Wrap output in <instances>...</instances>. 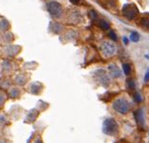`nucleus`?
Instances as JSON below:
<instances>
[{"mask_svg": "<svg viewBox=\"0 0 149 143\" xmlns=\"http://www.w3.org/2000/svg\"><path fill=\"white\" fill-rule=\"evenodd\" d=\"M119 131V126L118 123L116 122L114 119L108 118L104 119L103 123V132L107 135H117Z\"/></svg>", "mask_w": 149, "mask_h": 143, "instance_id": "f257e3e1", "label": "nucleus"}, {"mask_svg": "<svg viewBox=\"0 0 149 143\" xmlns=\"http://www.w3.org/2000/svg\"><path fill=\"white\" fill-rule=\"evenodd\" d=\"M112 107H113V109L116 112L122 114V115H125L130 110V103L126 99L119 98L114 101L113 104H112Z\"/></svg>", "mask_w": 149, "mask_h": 143, "instance_id": "f03ea898", "label": "nucleus"}, {"mask_svg": "<svg viewBox=\"0 0 149 143\" xmlns=\"http://www.w3.org/2000/svg\"><path fill=\"white\" fill-rule=\"evenodd\" d=\"M101 51L105 58H109L116 53L117 51V47H116L115 44L112 42L104 41L101 46Z\"/></svg>", "mask_w": 149, "mask_h": 143, "instance_id": "7ed1b4c3", "label": "nucleus"}, {"mask_svg": "<svg viewBox=\"0 0 149 143\" xmlns=\"http://www.w3.org/2000/svg\"><path fill=\"white\" fill-rule=\"evenodd\" d=\"M123 14L128 20H133L139 15V10L133 4H126L123 8Z\"/></svg>", "mask_w": 149, "mask_h": 143, "instance_id": "20e7f679", "label": "nucleus"}, {"mask_svg": "<svg viewBox=\"0 0 149 143\" xmlns=\"http://www.w3.org/2000/svg\"><path fill=\"white\" fill-rule=\"evenodd\" d=\"M94 77H95L97 82L100 83V84H102L104 87H107L110 83L109 77H108L107 73L104 70H103V69H98V70H96L95 73H94Z\"/></svg>", "mask_w": 149, "mask_h": 143, "instance_id": "39448f33", "label": "nucleus"}, {"mask_svg": "<svg viewBox=\"0 0 149 143\" xmlns=\"http://www.w3.org/2000/svg\"><path fill=\"white\" fill-rule=\"evenodd\" d=\"M49 12L53 16H59L62 13V6L60 3L56 1H50L47 5Z\"/></svg>", "mask_w": 149, "mask_h": 143, "instance_id": "423d86ee", "label": "nucleus"}, {"mask_svg": "<svg viewBox=\"0 0 149 143\" xmlns=\"http://www.w3.org/2000/svg\"><path fill=\"white\" fill-rule=\"evenodd\" d=\"M108 73H109V75L114 79H118L122 77L121 69H120L118 67V65H116L115 64H111L108 65Z\"/></svg>", "mask_w": 149, "mask_h": 143, "instance_id": "0eeeda50", "label": "nucleus"}, {"mask_svg": "<svg viewBox=\"0 0 149 143\" xmlns=\"http://www.w3.org/2000/svg\"><path fill=\"white\" fill-rule=\"evenodd\" d=\"M38 115H39V112L36 109L31 110V111L28 113V115L26 117V118H27L26 121L27 122H33L34 120H36V119H37Z\"/></svg>", "mask_w": 149, "mask_h": 143, "instance_id": "6e6552de", "label": "nucleus"}, {"mask_svg": "<svg viewBox=\"0 0 149 143\" xmlns=\"http://www.w3.org/2000/svg\"><path fill=\"white\" fill-rule=\"evenodd\" d=\"M135 117H136V120L138 124L140 126L143 127L144 126V116H143V111L141 109H139L135 114Z\"/></svg>", "mask_w": 149, "mask_h": 143, "instance_id": "1a4fd4ad", "label": "nucleus"}, {"mask_svg": "<svg viewBox=\"0 0 149 143\" xmlns=\"http://www.w3.org/2000/svg\"><path fill=\"white\" fill-rule=\"evenodd\" d=\"M14 83H15L17 85L22 86V85H24V84L27 83V77L25 76V75H22V74L17 75L15 77V79H14Z\"/></svg>", "mask_w": 149, "mask_h": 143, "instance_id": "9d476101", "label": "nucleus"}, {"mask_svg": "<svg viewBox=\"0 0 149 143\" xmlns=\"http://www.w3.org/2000/svg\"><path fill=\"white\" fill-rule=\"evenodd\" d=\"M10 97L13 99H17L20 97L21 95V90L18 88V87H12L9 91Z\"/></svg>", "mask_w": 149, "mask_h": 143, "instance_id": "9b49d317", "label": "nucleus"}, {"mask_svg": "<svg viewBox=\"0 0 149 143\" xmlns=\"http://www.w3.org/2000/svg\"><path fill=\"white\" fill-rule=\"evenodd\" d=\"M42 90V85L38 83H32L31 85V92L34 95H38Z\"/></svg>", "mask_w": 149, "mask_h": 143, "instance_id": "f8f14e48", "label": "nucleus"}, {"mask_svg": "<svg viewBox=\"0 0 149 143\" xmlns=\"http://www.w3.org/2000/svg\"><path fill=\"white\" fill-rule=\"evenodd\" d=\"M9 123L8 117L4 113H0V127H4Z\"/></svg>", "mask_w": 149, "mask_h": 143, "instance_id": "ddd939ff", "label": "nucleus"}, {"mask_svg": "<svg viewBox=\"0 0 149 143\" xmlns=\"http://www.w3.org/2000/svg\"><path fill=\"white\" fill-rule=\"evenodd\" d=\"M99 27L102 28V30L107 31V30H108V28H109L110 25H109V23H108L107 21H105V20H104V19H102V20L99 21Z\"/></svg>", "mask_w": 149, "mask_h": 143, "instance_id": "4468645a", "label": "nucleus"}, {"mask_svg": "<svg viewBox=\"0 0 149 143\" xmlns=\"http://www.w3.org/2000/svg\"><path fill=\"white\" fill-rule=\"evenodd\" d=\"M141 25L143 26V28H149V16H145V17H143L141 19Z\"/></svg>", "mask_w": 149, "mask_h": 143, "instance_id": "2eb2a0df", "label": "nucleus"}, {"mask_svg": "<svg viewBox=\"0 0 149 143\" xmlns=\"http://www.w3.org/2000/svg\"><path fill=\"white\" fill-rule=\"evenodd\" d=\"M130 40L134 43H138L140 40V34L136 31H133L131 34H130Z\"/></svg>", "mask_w": 149, "mask_h": 143, "instance_id": "dca6fc26", "label": "nucleus"}, {"mask_svg": "<svg viewBox=\"0 0 149 143\" xmlns=\"http://www.w3.org/2000/svg\"><path fill=\"white\" fill-rule=\"evenodd\" d=\"M9 28H10V24H9V22L7 21V20H2L1 21V23H0V28L3 31H7V30H9Z\"/></svg>", "mask_w": 149, "mask_h": 143, "instance_id": "f3484780", "label": "nucleus"}, {"mask_svg": "<svg viewBox=\"0 0 149 143\" xmlns=\"http://www.w3.org/2000/svg\"><path fill=\"white\" fill-rule=\"evenodd\" d=\"M3 69H4V71L6 72L10 71V69H12V64H10L9 61H4L3 62Z\"/></svg>", "mask_w": 149, "mask_h": 143, "instance_id": "a211bd4d", "label": "nucleus"}, {"mask_svg": "<svg viewBox=\"0 0 149 143\" xmlns=\"http://www.w3.org/2000/svg\"><path fill=\"white\" fill-rule=\"evenodd\" d=\"M6 100H7L6 94L4 92H2V91H0V107H2V106L5 104Z\"/></svg>", "mask_w": 149, "mask_h": 143, "instance_id": "6ab92c4d", "label": "nucleus"}, {"mask_svg": "<svg viewBox=\"0 0 149 143\" xmlns=\"http://www.w3.org/2000/svg\"><path fill=\"white\" fill-rule=\"evenodd\" d=\"M123 72H125V75H129L130 74V72H131V67H130V65L123 64Z\"/></svg>", "mask_w": 149, "mask_h": 143, "instance_id": "aec40b11", "label": "nucleus"}, {"mask_svg": "<svg viewBox=\"0 0 149 143\" xmlns=\"http://www.w3.org/2000/svg\"><path fill=\"white\" fill-rule=\"evenodd\" d=\"M134 100H135L136 102H141V100H143V98H141V95L140 93H136L134 95Z\"/></svg>", "mask_w": 149, "mask_h": 143, "instance_id": "412c9836", "label": "nucleus"}, {"mask_svg": "<svg viewBox=\"0 0 149 143\" xmlns=\"http://www.w3.org/2000/svg\"><path fill=\"white\" fill-rule=\"evenodd\" d=\"M108 36H109V38L111 40H113V41H117V35L115 34V32L114 31H110L109 33H108Z\"/></svg>", "mask_w": 149, "mask_h": 143, "instance_id": "4be33fe9", "label": "nucleus"}, {"mask_svg": "<svg viewBox=\"0 0 149 143\" xmlns=\"http://www.w3.org/2000/svg\"><path fill=\"white\" fill-rule=\"evenodd\" d=\"M127 84H128V87L130 89L135 88V82H134L133 80H129L128 82H127Z\"/></svg>", "mask_w": 149, "mask_h": 143, "instance_id": "5701e85b", "label": "nucleus"}, {"mask_svg": "<svg viewBox=\"0 0 149 143\" xmlns=\"http://www.w3.org/2000/svg\"><path fill=\"white\" fill-rule=\"evenodd\" d=\"M89 16L91 19H95V18L97 17V13L95 12V10H91V12H89Z\"/></svg>", "mask_w": 149, "mask_h": 143, "instance_id": "b1692460", "label": "nucleus"}, {"mask_svg": "<svg viewBox=\"0 0 149 143\" xmlns=\"http://www.w3.org/2000/svg\"><path fill=\"white\" fill-rule=\"evenodd\" d=\"M149 81V68L145 72V75H144V82H148Z\"/></svg>", "mask_w": 149, "mask_h": 143, "instance_id": "393cba45", "label": "nucleus"}, {"mask_svg": "<svg viewBox=\"0 0 149 143\" xmlns=\"http://www.w3.org/2000/svg\"><path fill=\"white\" fill-rule=\"evenodd\" d=\"M33 143H43V140H42V138H41V137H37V138H35V139H34Z\"/></svg>", "mask_w": 149, "mask_h": 143, "instance_id": "a878e982", "label": "nucleus"}, {"mask_svg": "<svg viewBox=\"0 0 149 143\" xmlns=\"http://www.w3.org/2000/svg\"><path fill=\"white\" fill-rule=\"evenodd\" d=\"M70 3H72V4L77 5V4H79L80 0H70Z\"/></svg>", "mask_w": 149, "mask_h": 143, "instance_id": "bb28decb", "label": "nucleus"}, {"mask_svg": "<svg viewBox=\"0 0 149 143\" xmlns=\"http://www.w3.org/2000/svg\"><path fill=\"white\" fill-rule=\"evenodd\" d=\"M0 143H10L8 141V139H6V138H1L0 139Z\"/></svg>", "mask_w": 149, "mask_h": 143, "instance_id": "cd10ccee", "label": "nucleus"}, {"mask_svg": "<svg viewBox=\"0 0 149 143\" xmlns=\"http://www.w3.org/2000/svg\"><path fill=\"white\" fill-rule=\"evenodd\" d=\"M123 44H125V45H127V44H128V39H127L126 37H123Z\"/></svg>", "mask_w": 149, "mask_h": 143, "instance_id": "c85d7f7f", "label": "nucleus"}, {"mask_svg": "<svg viewBox=\"0 0 149 143\" xmlns=\"http://www.w3.org/2000/svg\"><path fill=\"white\" fill-rule=\"evenodd\" d=\"M145 57H146L147 59H149V54H148V55H146V56H145Z\"/></svg>", "mask_w": 149, "mask_h": 143, "instance_id": "c756f323", "label": "nucleus"}]
</instances>
